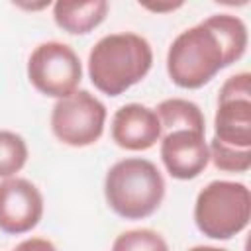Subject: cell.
Segmentation results:
<instances>
[{
	"instance_id": "cell-1",
	"label": "cell",
	"mask_w": 251,
	"mask_h": 251,
	"mask_svg": "<svg viewBox=\"0 0 251 251\" xmlns=\"http://www.w3.org/2000/svg\"><path fill=\"white\" fill-rule=\"evenodd\" d=\"M247 49V27L241 18L214 14L180 31L167 53V73L180 88H200L224 67L239 61Z\"/></svg>"
},
{
	"instance_id": "cell-2",
	"label": "cell",
	"mask_w": 251,
	"mask_h": 251,
	"mask_svg": "<svg viewBox=\"0 0 251 251\" xmlns=\"http://www.w3.org/2000/svg\"><path fill=\"white\" fill-rule=\"evenodd\" d=\"M153 65V51L145 37L122 31L104 35L88 53L90 82L108 96H120L137 84Z\"/></svg>"
},
{
	"instance_id": "cell-3",
	"label": "cell",
	"mask_w": 251,
	"mask_h": 251,
	"mask_svg": "<svg viewBox=\"0 0 251 251\" xmlns=\"http://www.w3.org/2000/svg\"><path fill=\"white\" fill-rule=\"evenodd\" d=\"M104 196L118 216L126 220H141L161 206L165 178L149 159L127 157L108 169Z\"/></svg>"
},
{
	"instance_id": "cell-4",
	"label": "cell",
	"mask_w": 251,
	"mask_h": 251,
	"mask_svg": "<svg viewBox=\"0 0 251 251\" xmlns=\"http://www.w3.org/2000/svg\"><path fill=\"white\" fill-rule=\"evenodd\" d=\"M251 218V192L243 182L212 180L196 196V227L212 239H231Z\"/></svg>"
},
{
	"instance_id": "cell-5",
	"label": "cell",
	"mask_w": 251,
	"mask_h": 251,
	"mask_svg": "<svg viewBox=\"0 0 251 251\" xmlns=\"http://www.w3.org/2000/svg\"><path fill=\"white\" fill-rule=\"evenodd\" d=\"M106 122V106L88 90H75L57 100L51 112L53 135L71 147H86L100 139Z\"/></svg>"
},
{
	"instance_id": "cell-6",
	"label": "cell",
	"mask_w": 251,
	"mask_h": 251,
	"mask_svg": "<svg viewBox=\"0 0 251 251\" xmlns=\"http://www.w3.org/2000/svg\"><path fill=\"white\" fill-rule=\"evenodd\" d=\"M29 82L45 96L67 98L82 78V65L73 47L61 41L37 45L27 59Z\"/></svg>"
},
{
	"instance_id": "cell-7",
	"label": "cell",
	"mask_w": 251,
	"mask_h": 251,
	"mask_svg": "<svg viewBox=\"0 0 251 251\" xmlns=\"http://www.w3.org/2000/svg\"><path fill=\"white\" fill-rule=\"evenodd\" d=\"M214 139L237 147L251 149V75L237 73L229 76L218 96L214 118Z\"/></svg>"
},
{
	"instance_id": "cell-8",
	"label": "cell",
	"mask_w": 251,
	"mask_h": 251,
	"mask_svg": "<svg viewBox=\"0 0 251 251\" xmlns=\"http://www.w3.org/2000/svg\"><path fill=\"white\" fill-rule=\"evenodd\" d=\"M43 216V196L25 178H4L0 182V231L20 235L31 231Z\"/></svg>"
},
{
	"instance_id": "cell-9",
	"label": "cell",
	"mask_w": 251,
	"mask_h": 251,
	"mask_svg": "<svg viewBox=\"0 0 251 251\" xmlns=\"http://www.w3.org/2000/svg\"><path fill=\"white\" fill-rule=\"evenodd\" d=\"M161 161L167 173L178 180L196 178L210 163V151L204 133L178 129L161 135Z\"/></svg>"
},
{
	"instance_id": "cell-10",
	"label": "cell",
	"mask_w": 251,
	"mask_h": 251,
	"mask_svg": "<svg viewBox=\"0 0 251 251\" xmlns=\"http://www.w3.org/2000/svg\"><path fill=\"white\" fill-rule=\"evenodd\" d=\"M112 139L127 151H145L161 139V124L155 110L143 104H124L112 118Z\"/></svg>"
},
{
	"instance_id": "cell-11",
	"label": "cell",
	"mask_w": 251,
	"mask_h": 251,
	"mask_svg": "<svg viewBox=\"0 0 251 251\" xmlns=\"http://www.w3.org/2000/svg\"><path fill=\"white\" fill-rule=\"evenodd\" d=\"M106 0H90V2H69L59 0L53 6L55 24L73 35H82L98 27L108 14Z\"/></svg>"
},
{
	"instance_id": "cell-12",
	"label": "cell",
	"mask_w": 251,
	"mask_h": 251,
	"mask_svg": "<svg viewBox=\"0 0 251 251\" xmlns=\"http://www.w3.org/2000/svg\"><path fill=\"white\" fill-rule=\"evenodd\" d=\"M155 114L161 124V135L178 131V129H190L198 133H206V122L204 114L198 108V104L184 100V98H167L157 108Z\"/></svg>"
},
{
	"instance_id": "cell-13",
	"label": "cell",
	"mask_w": 251,
	"mask_h": 251,
	"mask_svg": "<svg viewBox=\"0 0 251 251\" xmlns=\"http://www.w3.org/2000/svg\"><path fill=\"white\" fill-rule=\"evenodd\" d=\"M27 161V145L22 135L0 129V178H12Z\"/></svg>"
},
{
	"instance_id": "cell-14",
	"label": "cell",
	"mask_w": 251,
	"mask_h": 251,
	"mask_svg": "<svg viewBox=\"0 0 251 251\" xmlns=\"http://www.w3.org/2000/svg\"><path fill=\"white\" fill-rule=\"evenodd\" d=\"M112 251H169V245L161 233L141 227L120 233L112 243Z\"/></svg>"
},
{
	"instance_id": "cell-15",
	"label": "cell",
	"mask_w": 251,
	"mask_h": 251,
	"mask_svg": "<svg viewBox=\"0 0 251 251\" xmlns=\"http://www.w3.org/2000/svg\"><path fill=\"white\" fill-rule=\"evenodd\" d=\"M210 161L214 163L216 169L227 171V173H245L251 167V149H237L224 145L212 137L210 145Z\"/></svg>"
},
{
	"instance_id": "cell-16",
	"label": "cell",
	"mask_w": 251,
	"mask_h": 251,
	"mask_svg": "<svg viewBox=\"0 0 251 251\" xmlns=\"http://www.w3.org/2000/svg\"><path fill=\"white\" fill-rule=\"evenodd\" d=\"M14 251H57L55 245L43 237H29L16 245Z\"/></svg>"
},
{
	"instance_id": "cell-17",
	"label": "cell",
	"mask_w": 251,
	"mask_h": 251,
	"mask_svg": "<svg viewBox=\"0 0 251 251\" xmlns=\"http://www.w3.org/2000/svg\"><path fill=\"white\" fill-rule=\"evenodd\" d=\"M182 6V2H176V4H157V6H153V4H145V8H149V10H155V12H163V10H175V8H180Z\"/></svg>"
},
{
	"instance_id": "cell-18",
	"label": "cell",
	"mask_w": 251,
	"mask_h": 251,
	"mask_svg": "<svg viewBox=\"0 0 251 251\" xmlns=\"http://www.w3.org/2000/svg\"><path fill=\"white\" fill-rule=\"evenodd\" d=\"M188 251H227V249H222V247H212V245H196Z\"/></svg>"
}]
</instances>
